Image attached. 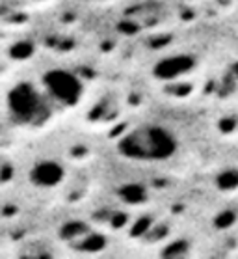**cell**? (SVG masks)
<instances>
[{
  "instance_id": "3",
  "label": "cell",
  "mask_w": 238,
  "mask_h": 259,
  "mask_svg": "<svg viewBox=\"0 0 238 259\" xmlns=\"http://www.w3.org/2000/svg\"><path fill=\"white\" fill-rule=\"evenodd\" d=\"M41 88L45 90L49 99L56 105H75L80 99V80L65 69H53L43 75Z\"/></svg>"
},
{
  "instance_id": "4",
  "label": "cell",
  "mask_w": 238,
  "mask_h": 259,
  "mask_svg": "<svg viewBox=\"0 0 238 259\" xmlns=\"http://www.w3.org/2000/svg\"><path fill=\"white\" fill-rule=\"evenodd\" d=\"M62 176H64V170L56 160H41L30 174L32 181L39 187H54L62 181Z\"/></svg>"
},
{
  "instance_id": "1",
  "label": "cell",
  "mask_w": 238,
  "mask_h": 259,
  "mask_svg": "<svg viewBox=\"0 0 238 259\" xmlns=\"http://www.w3.org/2000/svg\"><path fill=\"white\" fill-rule=\"evenodd\" d=\"M8 118L19 127H37L53 112V101L45 90L32 82H19L6 95Z\"/></svg>"
},
{
  "instance_id": "2",
  "label": "cell",
  "mask_w": 238,
  "mask_h": 259,
  "mask_svg": "<svg viewBox=\"0 0 238 259\" xmlns=\"http://www.w3.org/2000/svg\"><path fill=\"white\" fill-rule=\"evenodd\" d=\"M175 146H177L175 138L169 131L160 127H146V129L134 131L132 136L125 138L121 149L136 160L160 162L173 155Z\"/></svg>"
}]
</instances>
